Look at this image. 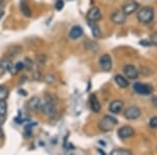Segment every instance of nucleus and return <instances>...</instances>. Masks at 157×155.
<instances>
[{
    "mask_svg": "<svg viewBox=\"0 0 157 155\" xmlns=\"http://www.w3.org/2000/svg\"><path fill=\"white\" fill-rule=\"evenodd\" d=\"M90 27H91V32H92V35L94 38H100L101 37V30L98 29V26L97 25V23L93 21H88Z\"/></svg>",
    "mask_w": 157,
    "mask_h": 155,
    "instance_id": "nucleus-19",
    "label": "nucleus"
},
{
    "mask_svg": "<svg viewBox=\"0 0 157 155\" xmlns=\"http://www.w3.org/2000/svg\"><path fill=\"white\" fill-rule=\"evenodd\" d=\"M154 19V10L150 6H145L137 13V20L143 24H148Z\"/></svg>",
    "mask_w": 157,
    "mask_h": 155,
    "instance_id": "nucleus-3",
    "label": "nucleus"
},
{
    "mask_svg": "<svg viewBox=\"0 0 157 155\" xmlns=\"http://www.w3.org/2000/svg\"><path fill=\"white\" fill-rule=\"evenodd\" d=\"M133 134H134V130L132 127H130V126H124L118 129V131H117V135L118 137H121V139L131 137Z\"/></svg>",
    "mask_w": 157,
    "mask_h": 155,
    "instance_id": "nucleus-12",
    "label": "nucleus"
},
{
    "mask_svg": "<svg viewBox=\"0 0 157 155\" xmlns=\"http://www.w3.org/2000/svg\"><path fill=\"white\" fill-rule=\"evenodd\" d=\"M133 89L136 93H138V95H151L152 93V87L150 85H148V84L136 83V84H134Z\"/></svg>",
    "mask_w": 157,
    "mask_h": 155,
    "instance_id": "nucleus-5",
    "label": "nucleus"
},
{
    "mask_svg": "<svg viewBox=\"0 0 157 155\" xmlns=\"http://www.w3.org/2000/svg\"><path fill=\"white\" fill-rule=\"evenodd\" d=\"M138 9H139V3H138V2L129 1L126 4H124L123 12L128 16V15H131V14H133V13H135Z\"/></svg>",
    "mask_w": 157,
    "mask_h": 155,
    "instance_id": "nucleus-11",
    "label": "nucleus"
},
{
    "mask_svg": "<svg viewBox=\"0 0 157 155\" xmlns=\"http://www.w3.org/2000/svg\"><path fill=\"white\" fill-rule=\"evenodd\" d=\"M149 126L151 127L152 129H157V116L155 118H152L149 122Z\"/></svg>",
    "mask_w": 157,
    "mask_h": 155,
    "instance_id": "nucleus-28",
    "label": "nucleus"
},
{
    "mask_svg": "<svg viewBox=\"0 0 157 155\" xmlns=\"http://www.w3.org/2000/svg\"><path fill=\"white\" fill-rule=\"evenodd\" d=\"M101 18H102V13H101L100 9H98V7H97V6L91 7V9L87 13V19H88V21L97 22Z\"/></svg>",
    "mask_w": 157,
    "mask_h": 155,
    "instance_id": "nucleus-8",
    "label": "nucleus"
},
{
    "mask_svg": "<svg viewBox=\"0 0 157 155\" xmlns=\"http://www.w3.org/2000/svg\"><path fill=\"white\" fill-rule=\"evenodd\" d=\"M33 61L29 59V58H26L24 61H23V65H24V69H27V70H30L32 69V67H33Z\"/></svg>",
    "mask_w": 157,
    "mask_h": 155,
    "instance_id": "nucleus-23",
    "label": "nucleus"
},
{
    "mask_svg": "<svg viewBox=\"0 0 157 155\" xmlns=\"http://www.w3.org/2000/svg\"><path fill=\"white\" fill-rule=\"evenodd\" d=\"M114 80H115V83L117 84V85L120 86L121 88H127L128 86H129L128 80L125 77H123V76H120V75L115 76Z\"/></svg>",
    "mask_w": 157,
    "mask_h": 155,
    "instance_id": "nucleus-17",
    "label": "nucleus"
},
{
    "mask_svg": "<svg viewBox=\"0 0 157 155\" xmlns=\"http://www.w3.org/2000/svg\"><path fill=\"white\" fill-rule=\"evenodd\" d=\"M63 7H64V2H63V0H58V1L56 2V9H57V11H61Z\"/></svg>",
    "mask_w": 157,
    "mask_h": 155,
    "instance_id": "nucleus-30",
    "label": "nucleus"
},
{
    "mask_svg": "<svg viewBox=\"0 0 157 155\" xmlns=\"http://www.w3.org/2000/svg\"><path fill=\"white\" fill-rule=\"evenodd\" d=\"M10 91L6 86H0V100H6Z\"/></svg>",
    "mask_w": 157,
    "mask_h": 155,
    "instance_id": "nucleus-22",
    "label": "nucleus"
},
{
    "mask_svg": "<svg viewBox=\"0 0 157 155\" xmlns=\"http://www.w3.org/2000/svg\"><path fill=\"white\" fill-rule=\"evenodd\" d=\"M45 115L48 118H52L57 115V106H56V102L54 100V96L50 95H45L44 102L42 103V110Z\"/></svg>",
    "mask_w": 157,
    "mask_h": 155,
    "instance_id": "nucleus-1",
    "label": "nucleus"
},
{
    "mask_svg": "<svg viewBox=\"0 0 157 155\" xmlns=\"http://www.w3.org/2000/svg\"><path fill=\"white\" fill-rule=\"evenodd\" d=\"M7 112V104L6 100H0V125L4 123Z\"/></svg>",
    "mask_w": 157,
    "mask_h": 155,
    "instance_id": "nucleus-16",
    "label": "nucleus"
},
{
    "mask_svg": "<svg viewBox=\"0 0 157 155\" xmlns=\"http://www.w3.org/2000/svg\"><path fill=\"white\" fill-rule=\"evenodd\" d=\"M83 29L81 26H78V25H75L73 27H71V29H70L69 32V38L71 40H77L80 37L83 36Z\"/></svg>",
    "mask_w": 157,
    "mask_h": 155,
    "instance_id": "nucleus-14",
    "label": "nucleus"
},
{
    "mask_svg": "<svg viewBox=\"0 0 157 155\" xmlns=\"http://www.w3.org/2000/svg\"><path fill=\"white\" fill-rule=\"evenodd\" d=\"M117 125V119L111 115H105L98 123V129L103 132L112 131L113 128Z\"/></svg>",
    "mask_w": 157,
    "mask_h": 155,
    "instance_id": "nucleus-2",
    "label": "nucleus"
},
{
    "mask_svg": "<svg viewBox=\"0 0 157 155\" xmlns=\"http://www.w3.org/2000/svg\"><path fill=\"white\" fill-rule=\"evenodd\" d=\"M3 15H4V13L2 12V11H0V20H1L2 17H3Z\"/></svg>",
    "mask_w": 157,
    "mask_h": 155,
    "instance_id": "nucleus-33",
    "label": "nucleus"
},
{
    "mask_svg": "<svg viewBox=\"0 0 157 155\" xmlns=\"http://www.w3.org/2000/svg\"><path fill=\"white\" fill-rule=\"evenodd\" d=\"M14 67H15V72H21V70H23L24 69V65H23V62H18L17 64H15L14 65Z\"/></svg>",
    "mask_w": 157,
    "mask_h": 155,
    "instance_id": "nucleus-27",
    "label": "nucleus"
},
{
    "mask_svg": "<svg viewBox=\"0 0 157 155\" xmlns=\"http://www.w3.org/2000/svg\"><path fill=\"white\" fill-rule=\"evenodd\" d=\"M20 10H21L22 14L24 15V16L26 17H30V15H32V13H30V10L29 6H27V3L24 1V0H22L21 3H20Z\"/></svg>",
    "mask_w": 157,
    "mask_h": 155,
    "instance_id": "nucleus-20",
    "label": "nucleus"
},
{
    "mask_svg": "<svg viewBox=\"0 0 157 155\" xmlns=\"http://www.w3.org/2000/svg\"><path fill=\"white\" fill-rule=\"evenodd\" d=\"M124 108V102L120 100H115L113 102H111L110 105H109V111L111 113L117 114L120 113Z\"/></svg>",
    "mask_w": 157,
    "mask_h": 155,
    "instance_id": "nucleus-13",
    "label": "nucleus"
},
{
    "mask_svg": "<svg viewBox=\"0 0 157 155\" xmlns=\"http://www.w3.org/2000/svg\"><path fill=\"white\" fill-rule=\"evenodd\" d=\"M37 64L38 65H40V66H42V65H44L45 64V61H46V57H45L44 55H39L37 57Z\"/></svg>",
    "mask_w": 157,
    "mask_h": 155,
    "instance_id": "nucleus-24",
    "label": "nucleus"
},
{
    "mask_svg": "<svg viewBox=\"0 0 157 155\" xmlns=\"http://www.w3.org/2000/svg\"><path fill=\"white\" fill-rule=\"evenodd\" d=\"M22 48L20 46H12L11 48L9 49V52H7V57L9 59H14V58H16L17 56H18L20 52H21Z\"/></svg>",
    "mask_w": 157,
    "mask_h": 155,
    "instance_id": "nucleus-18",
    "label": "nucleus"
},
{
    "mask_svg": "<svg viewBox=\"0 0 157 155\" xmlns=\"http://www.w3.org/2000/svg\"><path fill=\"white\" fill-rule=\"evenodd\" d=\"M111 154L112 155H131L132 152L127 149H114L113 151H111Z\"/></svg>",
    "mask_w": 157,
    "mask_h": 155,
    "instance_id": "nucleus-21",
    "label": "nucleus"
},
{
    "mask_svg": "<svg viewBox=\"0 0 157 155\" xmlns=\"http://www.w3.org/2000/svg\"><path fill=\"white\" fill-rule=\"evenodd\" d=\"M3 3H4V0H0V6H2Z\"/></svg>",
    "mask_w": 157,
    "mask_h": 155,
    "instance_id": "nucleus-34",
    "label": "nucleus"
},
{
    "mask_svg": "<svg viewBox=\"0 0 157 155\" xmlns=\"http://www.w3.org/2000/svg\"><path fill=\"white\" fill-rule=\"evenodd\" d=\"M89 104H90L91 110L94 111V112H97V113L100 112V110H101V104H100V102H98V98L94 95H90Z\"/></svg>",
    "mask_w": 157,
    "mask_h": 155,
    "instance_id": "nucleus-15",
    "label": "nucleus"
},
{
    "mask_svg": "<svg viewBox=\"0 0 157 155\" xmlns=\"http://www.w3.org/2000/svg\"><path fill=\"white\" fill-rule=\"evenodd\" d=\"M126 20H127V15L123 12V10L121 11H115L111 15V21L114 24H124L126 22Z\"/></svg>",
    "mask_w": 157,
    "mask_h": 155,
    "instance_id": "nucleus-6",
    "label": "nucleus"
},
{
    "mask_svg": "<svg viewBox=\"0 0 157 155\" xmlns=\"http://www.w3.org/2000/svg\"><path fill=\"white\" fill-rule=\"evenodd\" d=\"M124 73H125L126 78L130 79V80H135L138 78V70L133 65H126L124 67Z\"/></svg>",
    "mask_w": 157,
    "mask_h": 155,
    "instance_id": "nucleus-9",
    "label": "nucleus"
},
{
    "mask_svg": "<svg viewBox=\"0 0 157 155\" xmlns=\"http://www.w3.org/2000/svg\"><path fill=\"white\" fill-rule=\"evenodd\" d=\"M141 114L140 109L135 106H131L128 107L125 110V118L127 119H137Z\"/></svg>",
    "mask_w": 157,
    "mask_h": 155,
    "instance_id": "nucleus-7",
    "label": "nucleus"
},
{
    "mask_svg": "<svg viewBox=\"0 0 157 155\" xmlns=\"http://www.w3.org/2000/svg\"><path fill=\"white\" fill-rule=\"evenodd\" d=\"M86 45H87V47L90 48L92 52H97V50L98 49L97 43H93V42H91V41H87V44H86Z\"/></svg>",
    "mask_w": 157,
    "mask_h": 155,
    "instance_id": "nucleus-25",
    "label": "nucleus"
},
{
    "mask_svg": "<svg viewBox=\"0 0 157 155\" xmlns=\"http://www.w3.org/2000/svg\"><path fill=\"white\" fill-rule=\"evenodd\" d=\"M3 137V131H2L1 127H0V138H2Z\"/></svg>",
    "mask_w": 157,
    "mask_h": 155,
    "instance_id": "nucleus-32",
    "label": "nucleus"
},
{
    "mask_svg": "<svg viewBox=\"0 0 157 155\" xmlns=\"http://www.w3.org/2000/svg\"><path fill=\"white\" fill-rule=\"evenodd\" d=\"M150 44L157 46V32L153 33V34L151 35V37H150Z\"/></svg>",
    "mask_w": 157,
    "mask_h": 155,
    "instance_id": "nucleus-26",
    "label": "nucleus"
},
{
    "mask_svg": "<svg viewBox=\"0 0 157 155\" xmlns=\"http://www.w3.org/2000/svg\"><path fill=\"white\" fill-rule=\"evenodd\" d=\"M153 104L157 107V96H154L153 98Z\"/></svg>",
    "mask_w": 157,
    "mask_h": 155,
    "instance_id": "nucleus-31",
    "label": "nucleus"
},
{
    "mask_svg": "<svg viewBox=\"0 0 157 155\" xmlns=\"http://www.w3.org/2000/svg\"><path fill=\"white\" fill-rule=\"evenodd\" d=\"M100 65L103 68V70L105 72H110L112 68V59L108 54H105L101 57L100 59Z\"/></svg>",
    "mask_w": 157,
    "mask_h": 155,
    "instance_id": "nucleus-10",
    "label": "nucleus"
},
{
    "mask_svg": "<svg viewBox=\"0 0 157 155\" xmlns=\"http://www.w3.org/2000/svg\"><path fill=\"white\" fill-rule=\"evenodd\" d=\"M42 100L39 96H33L27 102V109L32 112H39L42 110Z\"/></svg>",
    "mask_w": 157,
    "mask_h": 155,
    "instance_id": "nucleus-4",
    "label": "nucleus"
},
{
    "mask_svg": "<svg viewBox=\"0 0 157 155\" xmlns=\"http://www.w3.org/2000/svg\"><path fill=\"white\" fill-rule=\"evenodd\" d=\"M45 82L46 83H48V84H52V83H55V81H56V79L55 77L52 75H47V76H45Z\"/></svg>",
    "mask_w": 157,
    "mask_h": 155,
    "instance_id": "nucleus-29",
    "label": "nucleus"
}]
</instances>
